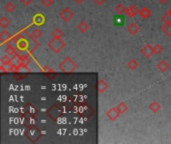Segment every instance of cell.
Here are the masks:
<instances>
[{"instance_id":"9c48e42d","label":"cell","mask_w":171,"mask_h":144,"mask_svg":"<svg viewBox=\"0 0 171 144\" xmlns=\"http://www.w3.org/2000/svg\"><path fill=\"white\" fill-rule=\"evenodd\" d=\"M29 37H30V39H29V44H28V50L30 53H32V52H34L36 49L38 48V46H39V43L36 41V38H34L32 35H29Z\"/></svg>"},{"instance_id":"8992f818","label":"cell","mask_w":171,"mask_h":144,"mask_svg":"<svg viewBox=\"0 0 171 144\" xmlns=\"http://www.w3.org/2000/svg\"><path fill=\"white\" fill-rule=\"evenodd\" d=\"M12 40H13V36L9 33L6 29H3L1 32H0V41H1V44L10 43Z\"/></svg>"},{"instance_id":"4316f807","label":"cell","mask_w":171,"mask_h":144,"mask_svg":"<svg viewBox=\"0 0 171 144\" xmlns=\"http://www.w3.org/2000/svg\"><path fill=\"white\" fill-rule=\"evenodd\" d=\"M52 36H53V37H55V38H62V36H63L62 30H61L60 28L54 29V30L52 31Z\"/></svg>"},{"instance_id":"5b68a950","label":"cell","mask_w":171,"mask_h":144,"mask_svg":"<svg viewBox=\"0 0 171 144\" xmlns=\"http://www.w3.org/2000/svg\"><path fill=\"white\" fill-rule=\"evenodd\" d=\"M105 115H106V117H107V118L109 119L110 121H115V120L119 117L120 112L118 111V109H117L116 106H115V107H111V108H109V109H108V110L106 111Z\"/></svg>"},{"instance_id":"f1b7e54d","label":"cell","mask_w":171,"mask_h":144,"mask_svg":"<svg viewBox=\"0 0 171 144\" xmlns=\"http://www.w3.org/2000/svg\"><path fill=\"white\" fill-rule=\"evenodd\" d=\"M153 49H154V54H160L163 50V48L160 44H155L154 46H153Z\"/></svg>"},{"instance_id":"3957f363","label":"cell","mask_w":171,"mask_h":144,"mask_svg":"<svg viewBox=\"0 0 171 144\" xmlns=\"http://www.w3.org/2000/svg\"><path fill=\"white\" fill-rule=\"evenodd\" d=\"M25 134H26L27 138L32 142H36L40 137H41V131H40L37 127H35V126H31V127H29L28 129H27Z\"/></svg>"},{"instance_id":"7c38bea8","label":"cell","mask_w":171,"mask_h":144,"mask_svg":"<svg viewBox=\"0 0 171 144\" xmlns=\"http://www.w3.org/2000/svg\"><path fill=\"white\" fill-rule=\"evenodd\" d=\"M161 30L167 37H171V20L164 22V24L161 26Z\"/></svg>"},{"instance_id":"d6986e66","label":"cell","mask_w":171,"mask_h":144,"mask_svg":"<svg viewBox=\"0 0 171 144\" xmlns=\"http://www.w3.org/2000/svg\"><path fill=\"white\" fill-rule=\"evenodd\" d=\"M5 52H6V54H8L9 56H11V57H13L14 58V56H17V53H16V49L12 46V45H10V44H7L6 45V49H5Z\"/></svg>"},{"instance_id":"7a4b0ae2","label":"cell","mask_w":171,"mask_h":144,"mask_svg":"<svg viewBox=\"0 0 171 144\" xmlns=\"http://www.w3.org/2000/svg\"><path fill=\"white\" fill-rule=\"evenodd\" d=\"M47 46L49 47V49H51L54 53H59L62 49L65 47V42L63 41L62 38L53 37L51 40H49L47 42Z\"/></svg>"},{"instance_id":"d4e9b609","label":"cell","mask_w":171,"mask_h":144,"mask_svg":"<svg viewBox=\"0 0 171 144\" xmlns=\"http://www.w3.org/2000/svg\"><path fill=\"white\" fill-rule=\"evenodd\" d=\"M114 10H115L116 13H118V14H123V13H125V11H126V8H125V6L123 5V4L119 3L115 6Z\"/></svg>"},{"instance_id":"cb8c5ba5","label":"cell","mask_w":171,"mask_h":144,"mask_svg":"<svg viewBox=\"0 0 171 144\" xmlns=\"http://www.w3.org/2000/svg\"><path fill=\"white\" fill-rule=\"evenodd\" d=\"M20 68H21V66L19 64L16 65V64H13V63H11V64L9 65V68L7 70L10 71V72H13V73H19Z\"/></svg>"},{"instance_id":"83f0119b","label":"cell","mask_w":171,"mask_h":144,"mask_svg":"<svg viewBox=\"0 0 171 144\" xmlns=\"http://www.w3.org/2000/svg\"><path fill=\"white\" fill-rule=\"evenodd\" d=\"M31 35H32L34 38L38 39V38H40V37L42 36V31L40 30L39 28H35V29L32 31V33H31Z\"/></svg>"},{"instance_id":"4dcf8cb0","label":"cell","mask_w":171,"mask_h":144,"mask_svg":"<svg viewBox=\"0 0 171 144\" xmlns=\"http://www.w3.org/2000/svg\"><path fill=\"white\" fill-rule=\"evenodd\" d=\"M53 1L52 0H41V4L44 7H49L52 5Z\"/></svg>"},{"instance_id":"d590c367","label":"cell","mask_w":171,"mask_h":144,"mask_svg":"<svg viewBox=\"0 0 171 144\" xmlns=\"http://www.w3.org/2000/svg\"><path fill=\"white\" fill-rule=\"evenodd\" d=\"M157 1H158V2L161 4V5H163V4H165L166 2L168 1V0H157Z\"/></svg>"},{"instance_id":"7402d4cb","label":"cell","mask_w":171,"mask_h":144,"mask_svg":"<svg viewBox=\"0 0 171 144\" xmlns=\"http://www.w3.org/2000/svg\"><path fill=\"white\" fill-rule=\"evenodd\" d=\"M116 108L118 109V111L120 112V114H124L126 111L128 110V106L125 104L124 102H120L116 105Z\"/></svg>"},{"instance_id":"9a60e30c","label":"cell","mask_w":171,"mask_h":144,"mask_svg":"<svg viewBox=\"0 0 171 144\" xmlns=\"http://www.w3.org/2000/svg\"><path fill=\"white\" fill-rule=\"evenodd\" d=\"M156 67H157V69L161 72V73H164V72H166L169 69V64L165 60H160L158 63H157Z\"/></svg>"},{"instance_id":"52a82bcc","label":"cell","mask_w":171,"mask_h":144,"mask_svg":"<svg viewBox=\"0 0 171 144\" xmlns=\"http://www.w3.org/2000/svg\"><path fill=\"white\" fill-rule=\"evenodd\" d=\"M141 54L145 58H150L154 54V49L150 44H145L141 49Z\"/></svg>"},{"instance_id":"5bb4252c","label":"cell","mask_w":171,"mask_h":144,"mask_svg":"<svg viewBox=\"0 0 171 144\" xmlns=\"http://www.w3.org/2000/svg\"><path fill=\"white\" fill-rule=\"evenodd\" d=\"M97 89H98V93L100 94L104 93L108 89V84L103 79H99L97 83Z\"/></svg>"},{"instance_id":"ac0fdd59","label":"cell","mask_w":171,"mask_h":144,"mask_svg":"<svg viewBox=\"0 0 171 144\" xmlns=\"http://www.w3.org/2000/svg\"><path fill=\"white\" fill-rule=\"evenodd\" d=\"M139 15H140V17L142 18V19H147L148 17L150 16L151 12L149 10V8L147 7H142L141 9H139Z\"/></svg>"},{"instance_id":"2e32d148","label":"cell","mask_w":171,"mask_h":144,"mask_svg":"<svg viewBox=\"0 0 171 144\" xmlns=\"http://www.w3.org/2000/svg\"><path fill=\"white\" fill-rule=\"evenodd\" d=\"M77 29H78V31H79L80 33H85L89 29V25H88V23H87L86 21L82 20V21H80L79 23H78Z\"/></svg>"},{"instance_id":"44dd1931","label":"cell","mask_w":171,"mask_h":144,"mask_svg":"<svg viewBox=\"0 0 171 144\" xmlns=\"http://www.w3.org/2000/svg\"><path fill=\"white\" fill-rule=\"evenodd\" d=\"M127 67H128V69L130 70H136L137 69V67H138V62L137 60H135V59H130L128 62H127Z\"/></svg>"},{"instance_id":"74e56055","label":"cell","mask_w":171,"mask_h":144,"mask_svg":"<svg viewBox=\"0 0 171 144\" xmlns=\"http://www.w3.org/2000/svg\"><path fill=\"white\" fill-rule=\"evenodd\" d=\"M168 13H169V15L171 16V7H170V9H169V10H168Z\"/></svg>"},{"instance_id":"ffe728a7","label":"cell","mask_w":171,"mask_h":144,"mask_svg":"<svg viewBox=\"0 0 171 144\" xmlns=\"http://www.w3.org/2000/svg\"><path fill=\"white\" fill-rule=\"evenodd\" d=\"M12 60H13V57H11V56H9L8 54L7 55H4V56H2L1 57V59H0V61H1V64L2 65H10L11 63H12Z\"/></svg>"},{"instance_id":"e575fe53","label":"cell","mask_w":171,"mask_h":144,"mask_svg":"<svg viewBox=\"0 0 171 144\" xmlns=\"http://www.w3.org/2000/svg\"><path fill=\"white\" fill-rule=\"evenodd\" d=\"M42 71L43 72H53V70L51 68H49L48 66H44L43 68H42Z\"/></svg>"},{"instance_id":"8d00e7d4","label":"cell","mask_w":171,"mask_h":144,"mask_svg":"<svg viewBox=\"0 0 171 144\" xmlns=\"http://www.w3.org/2000/svg\"><path fill=\"white\" fill-rule=\"evenodd\" d=\"M73 1H75L77 4H80V3H82L83 1H85V0H73Z\"/></svg>"},{"instance_id":"ba28073f","label":"cell","mask_w":171,"mask_h":144,"mask_svg":"<svg viewBox=\"0 0 171 144\" xmlns=\"http://www.w3.org/2000/svg\"><path fill=\"white\" fill-rule=\"evenodd\" d=\"M44 22H45V17L43 14H41V13H36L32 18V23L37 27L43 25Z\"/></svg>"},{"instance_id":"836d02e7","label":"cell","mask_w":171,"mask_h":144,"mask_svg":"<svg viewBox=\"0 0 171 144\" xmlns=\"http://www.w3.org/2000/svg\"><path fill=\"white\" fill-rule=\"evenodd\" d=\"M32 1H33V0H20V2L23 4L24 6H28Z\"/></svg>"},{"instance_id":"1f68e13d","label":"cell","mask_w":171,"mask_h":144,"mask_svg":"<svg viewBox=\"0 0 171 144\" xmlns=\"http://www.w3.org/2000/svg\"><path fill=\"white\" fill-rule=\"evenodd\" d=\"M161 19H162V21H163V22L169 21V20H171V16L169 15V13L167 12V13H165V14H164L163 16H162Z\"/></svg>"},{"instance_id":"484cf974","label":"cell","mask_w":171,"mask_h":144,"mask_svg":"<svg viewBox=\"0 0 171 144\" xmlns=\"http://www.w3.org/2000/svg\"><path fill=\"white\" fill-rule=\"evenodd\" d=\"M4 9H5V11L8 12V13H12L13 11L15 10V5L13 4L12 2H8L5 4V6H4Z\"/></svg>"},{"instance_id":"603a6c76","label":"cell","mask_w":171,"mask_h":144,"mask_svg":"<svg viewBox=\"0 0 171 144\" xmlns=\"http://www.w3.org/2000/svg\"><path fill=\"white\" fill-rule=\"evenodd\" d=\"M9 24H10V21L8 20V18L4 16L0 18V27H1L2 29H6L9 26Z\"/></svg>"},{"instance_id":"8fae6325","label":"cell","mask_w":171,"mask_h":144,"mask_svg":"<svg viewBox=\"0 0 171 144\" xmlns=\"http://www.w3.org/2000/svg\"><path fill=\"white\" fill-rule=\"evenodd\" d=\"M127 32L130 34V35H136L138 32H139V26L137 25V23H135V22H131L130 24H128L127 26Z\"/></svg>"},{"instance_id":"30bf717a","label":"cell","mask_w":171,"mask_h":144,"mask_svg":"<svg viewBox=\"0 0 171 144\" xmlns=\"http://www.w3.org/2000/svg\"><path fill=\"white\" fill-rule=\"evenodd\" d=\"M138 13H139L138 8L135 6V5H133V4H132V5L128 6V8H126V11H125L126 16L129 17V18L134 17L136 14H138Z\"/></svg>"},{"instance_id":"f546056e","label":"cell","mask_w":171,"mask_h":144,"mask_svg":"<svg viewBox=\"0 0 171 144\" xmlns=\"http://www.w3.org/2000/svg\"><path fill=\"white\" fill-rule=\"evenodd\" d=\"M114 23L116 24V25H121L123 23V18H122V16H115V18H114Z\"/></svg>"},{"instance_id":"e0dca14e","label":"cell","mask_w":171,"mask_h":144,"mask_svg":"<svg viewBox=\"0 0 171 144\" xmlns=\"http://www.w3.org/2000/svg\"><path fill=\"white\" fill-rule=\"evenodd\" d=\"M148 108H149V110L152 111L153 113H157L160 109H161V105H160V103L159 102H157V101H152L149 106H148Z\"/></svg>"},{"instance_id":"f35d334b","label":"cell","mask_w":171,"mask_h":144,"mask_svg":"<svg viewBox=\"0 0 171 144\" xmlns=\"http://www.w3.org/2000/svg\"><path fill=\"white\" fill-rule=\"evenodd\" d=\"M52 1H54V0H52Z\"/></svg>"},{"instance_id":"6da1fadb","label":"cell","mask_w":171,"mask_h":144,"mask_svg":"<svg viewBox=\"0 0 171 144\" xmlns=\"http://www.w3.org/2000/svg\"><path fill=\"white\" fill-rule=\"evenodd\" d=\"M58 67H59V70L64 73H72L77 69V64L70 57H66L59 63Z\"/></svg>"},{"instance_id":"277c9868","label":"cell","mask_w":171,"mask_h":144,"mask_svg":"<svg viewBox=\"0 0 171 144\" xmlns=\"http://www.w3.org/2000/svg\"><path fill=\"white\" fill-rule=\"evenodd\" d=\"M73 16H74L73 12H72L68 7L63 8L59 12V17L61 18V20L64 22H69L72 18H73Z\"/></svg>"},{"instance_id":"4fadbf2b","label":"cell","mask_w":171,"mask_h":144,"mask_svg":"<svg viewBox=\"0 0 171 144\" xmlns=\"http://www.w3.org/2000/svg\"><path fill=\"white\" fill-rule=\"evenodd\" d=\"M16 57H18V64L21 67H26L30 63V59L26 55H18L17 54Z\"/></svg>"},{"instance_id":"d6a6232c","label":"cell","mask_w":171,"mask_h":144,"mask_svg":"<svg viewBox=\"0 0 171 144\" xmlns=\"http://www.w3.org/2000/svg\"><path fill=\"white\" fill-rule=\"evenodd\" d=\"M92 1L94 2V4H96V5L100 6V5H102V4L106 1V0H92Z\"/></svg>"}]
</instances>
